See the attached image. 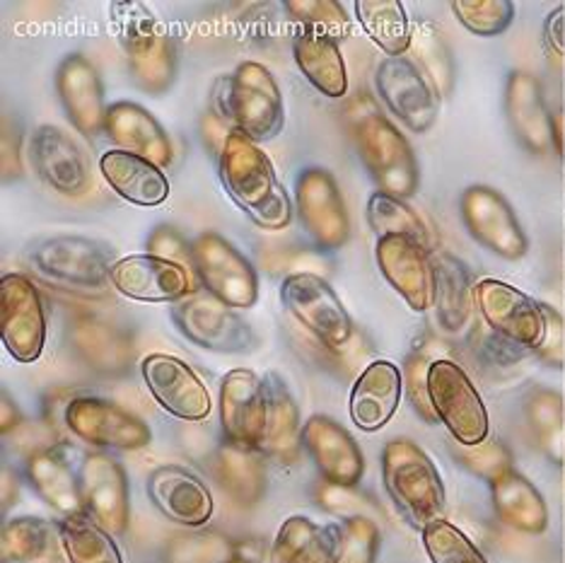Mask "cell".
<instances>
[{"label":"cell","mask_w":565,"mask_h":563,"mask_svg":"<svg viewBox=\"0 0 565 563\" xmlns=\"http://www.w3.org/2000/svg\"><path fill=\"white\" fill-rule=\"evenodd\" d=\"M274 563H337V528H319L302 516L288 518L276 537Z\"/></svg>","instance_id":"obj_36"},{"label":"cell","mask_w":565,"mask_h":563,"mask_svg":"<svg viewBox=\"0 0 565 563\" xmlns=\"http://www.w3.org/2000/svg\"><path fill=\"white\" fill-rule=\"evenodd\" d=\"M300 225L322 249H341L351 240V217L337 177L324 168H305L295 182Z\"/></svg>","instance_id":"obj_11"},{"label":"cell","mask_w":565,"mask_h":563,"mask_svg":"<svg viewBox=\"0 0 565 563\" xmlns=\"http://www.w3.org/2000/svg\"><path fill=\"white\" fill-rule=\"evenodd\" d=\"M286 10L302 30L327 34L337 42L351 30L349 12L337 0H288Z\"/></svg>","instance_id":"obj_44"},{"label":"cell","mask_w":565,"mask_h":563,"mask_svg":"<svg viewBox=\"0 0 565 563\" xmlns=\"http://www.w3.org/2000/svg\"><path fill=\"white\" fill-rule=\"evenodd\" d=\"M172 319L182 334L201 349L215 353H244L254 349V331L233 307L213 296H194L172 307Z\"/></svg>","instance_id":"obj_15"},{"label":"cell","mask_w":565,"mask_h":563,"mask_svg":"<svg viewBox=\"0 0 565 563\" xmlns=\"http://www.w3.org/2000/svg\"><path fill=\"white\" fill-rule=\"evenodd\" d=\"M81 489L85 513L109 534H124L128 528V479L117 459L93 453L81 465Z\"/></svg>","instance_id":"obj_22"},{"label":"cell","mask_w":565,"mask_h":563,"mask_svg":"<svg viewBox=\"0 0 565 563\" xmlns=\"http://www.w3.org/2000/svg\"><path fill=\"white\" fill-rule=\"evenodd\" d=\"M375 85L384 105L408 131L426 134L438 119L440 95L414 59H384L375 73Z\"/></svg>","instance_id":"obj_12"},{"label":"cell","mask_w":565,"mask_h":563,"mask_svg":"<svg viewBox=\"0 0 565 563\" xmlns=\"http://www.w3.org/2000/svg\"><path fill=\"white\" fill-rule=\"evenodd\" d=\"M213 102V114L254 144L276 138L286 124L280 87L271 71L256 61L239 63L227 78L217 81Z\"/></svg>","instance_id":"obj_2"},{"label":"cell","mask_w":565,"mask_h":563,"mask_svg":"<svg viewBox=\"0 0 565 563\" xmlns=\"http://www.w3.org/2000/svg\"><path fill=\"white\" fill-rule=\"evenodd\" d=\"M73 349L99 373H124L131 365V341L119 327L97 317H83L71 329Z\"/></svg>","instance_id":"obj_35"},{"label":"cell","mask_w":565,"mask_h":563,"mask_svg":"<svg viewBox=\"0 0 565 563\" xmlns=\"http://www.w3.org/2000/svg\"><path fill=\"white\" fill-rule=\"evenodd\" d=\"M111 286L138 302H182L194 293L189 268L152 254H128L111 266Z\"/></svg>","instance_id":"obj_21"},{"label":"cell","mask_w":565,"mask_h":563,"mask_svg":"<svg viewBox=\"0 0 565 563\" xmlns=\"http://www.w3.org/2000/svg\"><path fill=\"white\" fill-rule=\"evenodd\" d=\"M105 131L119 150L146 158L162 170L174 158L170 136H167L160 121L136 102H114V105H109Z\"/></svg>","instance_id":"obj_26"},{"label":"cell","mask_w":565,"mask_h":563,"mask_svg":"<svg viewBox=\"0 0 565 563\" xmlns=\"http://www.w3.org/2000/svg\"><path fill=\"white\" fill-rule=\"evenodd\" d=\"M428 396L435 418L443 421L452 438L473 447L488 438V408L469 375L452 361H433L428 368Z\"/></svg>","instance_id":"obj_7"},{"label":"cell","mask_w":565,"mask_h":563,"mask_svg":"<svg viewBox=\"0 0 565 563\" xmlns=\"http://www.w3.org/2000/svg\"><path fill=\"white\" fill-rule=\"evenodd\" d=\"M32 264L42 276L56 284L85 290H105L111 284V252L99 242L81 235H58L44 240L32 252Z\"/></svg>","instance_id":"obj_9"},{"label":"cell","mask_w":565,"mask_h":563,"mask_svg":"<svg viewBox=\"0 0 565 563\" xmlns=\"http://www.w3.org/2000/svg\"><path fill=\"white\" fill-rule=\"evenodd\" d=\"M411 46L416 49L418 68L428 75L435 93L440 97L447 95L452 89V56H449L452 51L445 44L438 28L420 22L414 32V40H411Z\"/></svg>","instance_id":"obj_42"},{"label":"cell","mask_w":565,"mask_h":563,"mask_svg":"<svg viewBox=\"0 0 565 563\" xmlns=\"http://www.w3.org/2000/svg\"><path fill=\"white\" fill-rule=\"evenodd\" d=\"M30 162L40 179L63 196H85L93 189V170L87 156L75 140L58 129L44 124L30 136Z\"/></svg>","instance_id":"obj_20"},{"label":"cell","mask_w":565,"mask_h":563,"mask_svg":"<svg viewBox=\"0 0 565 563\" xmlns=\"http://www.w3.org/2000/svg\"><path fill=\"white\" fill-rule=\"evenodd\" d=\"M435 305L440 310L445 329H459L469 317V276L452 259H443L435 266Z\"/></svg>","instance_id":"obj_41"},{"label":"cell","mask_w":565,"mask_h":563,"mask_svg":"<svg viewBox=\"0 0 565 563\" xmlns=\"http://www.w3.org/2000/svg\"><path fill=\"white\" fill-rule=\"evenodd\" d=\"M66 426L83 443L109 450H140L152 438L143 418L99 396H75L68 402Z\"/></svg>","instance_id":"obj_16"},{"label":"cell","mask_w":565,"mask_h":563,"mask_svg":"<svg viewBox=\"0 0 565 563\" xmlns=\"http://www.w3.org/2000/svg\"><path fill=\"white\" fill-rule=\"evenodd\" d=\"M355 18L365 34L390 59L404 56L414 40V30L399 0H358Z\"/></svg>","instance_id":"obj_37"},{"label":"cell","mask_w":565,"mask_h":563,"mask_svg":"<svg viewBox=\"0 0 565 563\" xmlns=\"http://www.w3.org/2000/svg\"><path fill=\"white\" fill-rule=\"evenodd\" d=\"M221 426L225 440L259 450L266 433V387L249 368H235L221 382Z\"/></svg>","instance_id":"obj_19"},{"label":"cell","mask_w":565,"mask_h":563,"mask_svg":"<svg viewBox=\"0 0 565 563\" xmlns=\"http://www.w3.org/2000/svg\"><path fill=\"white\" fill-rule=\"evenodd\" d=\"M146 247L152 257H160L182 266H194V249H191L189 242L179 235V230H174L172 225H158L152 230Z\"/></svg>","instance_id":"obj_47"},{"label":"cell","mask_w":565,"mask_h":563,"mask_svg":"<svg viewBox=\"0 0 565 563\" xmlns=\"http://www.w3.org/2000/svg\"><path fill=\"white\" fill-rule=\"evenodd\" d=\"M428 368H430V363L423 361V358H411L408 361V396L423 416H426L428 421H438L435 418V412L430 406V396H428Z\"/></svg>","instance_id":"obj_49"},{"label":"cell","mask_w":565,"mask_h":563,"mask_svg":"<svg viewBox=\"0 0 565 563\" xmlns=\"http://www.w3.org/2000/svg\"><path fill=\"white\" fill-rule=\"evenodd\" d=\"M473 300H477L488 327L495 329L498 334L524 349L544 347L548 334L546 310L520 288L498 278H483L473 286Z\"/></svg>","instance_id":"obj_13"},{"label":"cell","mask_w":565,"mask_h":563,"mask_svg":"<svg viewBox=\"0 0 565 563\" xmlns=\"http://www.w3.org/2000/svg\"><path fill=\"white\" fill-rule=\"evenodd\" d=\"M375 257L382 276L399 293L411 310H430L438 284H435V264L423 242L404 235L380 237Z\"/></svg>","instance_id":"obj_18"},{"label":"cell","mask_w":565,"mask_h":563,"mask_svg":"<svg viewBox=\"0 0 565 563\" xmlns=\"http://www.w3.org/2000/svg\"><path fill=\"white\" fill-rule=\"evenodd\" d=\"M382 477L394 503L416 528H428L443 520L445 513V484L433 459L414 440L396 438L384 445Z\"/></svg>","instance_id":"obj_4"},{"label":"cell","mask_w":565,"mask_h":563,"mask_svg":"<svg viewBox=\"0 0 565 563\" xmlns=\"http://www.w3.org/2000/svg\"><path fill=\"white\" fill-rule=\"evenodd\" d=\"M213 477L221 489L242 508H252L262 501L266 491V469L259 450H247L225 443L213 459Z\"/></svg>","instance_id":"obj_34"},{"label":"cell","mask_w":565,"mask_h":563,"mask_svg":"<svg viewBox=\"0 0 565 563\" xmlns=\"http://www.w3.org/2000/svg\"><path fill=\"white\" fill-rule=\"evenodd\" d=\"M117 36L134 83L148 95H162L177 78V49L158 18L134 0L111 6Z\"/></svg>","instance_id":"obj_3"},{"label":"cell","mask_w":565,"mask_h":563,"mask_svg":"<svg viewBox=\"0 0 565 563\" xmlns=\"http://www.w3.org/2000/svg\"><path fill=\"white\" fill-rule=\"evenodd\" d=\"M54 546V524L42 518H12L0 534V556L6 563H40Z\"/></svg>","instance_id":"obj_39"},{"label":"cell","mask_w":565,"mask_h":563,"mask_svg":"<svg viewBox=\"0 0 565 563\" xmlns=\"http://www.w3.org/2000/svg\"><path fill=\"white\" fill-rule=\"evenodd\" d=\"M353 140L382 194L411 199L418 189V162L406 136L375 107L353 124Z\"/></svg>","instance_id":"obj_5"},{"label":"cell","mask_w":565,"mask_h":563,"mask_svg":"<svg viewBox=\"0 0 565 563\" xmlns=\"http://www.w3.org/2000/svg\"><path fill=\"white\" fill-rule=\"evenodd\" d=\"M28 477L44 501L63 518L85 513L81 471L75 475L68 457L58 447L40 450L28 459Z\"/></svg>","instance_id":"obj_31"},{"label":"cell","mask_w":565,"mask_h":563,"mask_svg":"<svg viewBox=\"0 0 565 563\" xmlns=\"http://www.w3.org/2000/svg\"><path fill=\"white\" fill-rule=\"evenodd\" d=\"M56 89L75 129L83 136H97L105 131L109 107L105 105V85H102L93 61L83 54L63 59L56 71Z\"/></svg>","instance_id":"obj_24"},{"label":"cell","mask_w":565,"mask_h":563,"mask_svg":"<svg viewBox=\"0 0 565 563\" xmlns=\"http://www.w3.org/2000/svg\"><path fill=\"white\" fill-rule=\"evenodd\" d=\"M146 387L167 414L182 421L209 418L213 400L205 382L194 373V368L182 358L167 353H150L140 363Z\"/></svg>","instance_id":"obj_17"},{"label":"cell","mask_w":565,"mask_h":563,"mask_svg":"<svg viewBox=\"0 0 565 563\" xmlns=\"http://www.w3.org/2000/svg\"><path fill=\"white\" fill-rule=\"evenodd\" d=\"M452 10L461 28L477 36L503 34L515 18V6L508 0H455Z\"/></svg>","instance_id":"obj_45"},{"label":"cell","mask_w":565,"mask_h":563,"mask_svg":"<svg viewBox=\"0 0 565 563\" xmlns=\"http://www.w3.org/2000/svg\"><path fill=\"white\" fill-rule=\"evenodd\" d=\"M280 300L324 349L341 353L351 347L353 319L322 276L290 274L280 286Z\"/></svg>","instance_id":"obj_6"},{"label":"cell","mask_w":565,"mask_h":563,"mask_svg":"<svg viewBox=\"0 0 565 563\" xmlns=\"http://www.w3.org/2000/svg\"><path fill=\"white\" fill-rule=\"evenodd\" d=\"M223 187L249 221L262 230H282L292 221V203L274 162L252 138L233 129L217 156Z\"/></svg>","instance_id":"obj_1"},{"label":"cell","mask_w":565,"mask_h":563,"mask_svg":"<svg viewBox=\"0 0 565 563\" xmlns=\"http://www.w3.org/2000/svg\"><path fill=\"white\" fill-rule=\"evenodd\" d=\"M505 109L512 131L526 150L544 156L554 148V126H551L542 83L530 71H515L508 78Z\"/></svg>","instance_id":"obj_28"},{"label":"cell","mask_w":565,"mask_h":563,"mask_svg":"<svg viewBox=\"0 0 565 563\" xmlns=\"http://www.w3.org/2000/svg\"><path fill=\"white\" fill-rule=\"evenodd\" d=\"M58 537L71 563H124L114 534L87 513L63 518Z\"/></svg>","instance_id":"obj_38"},{"label":"cell","mask_w":565,"mask_h":563,"mask_svg":"<svg viewBox=\"0 0 565 563\" xmlns=\"http://www.w3.org/2000/svg\"><path fill=\"white\" fill-rule=\"evenodd\" d=\"M459 209L473 240L498 257L515 262L530 252V240H526L515 211L493 187H469L461 194Z\"/></svg>","instance_id":"obj_14"},{"label":"cell","mask_w":565,"mask_h":563,"mask_svg":"<svg viewBox=\"0 0 565 563\" xmlns=\"http://www.w3.org/2000/svg\"><path fill=\"white\" fill-rule=\"evenodd\" d=\"M420 532L433 563H488L469 537L445 518L430 522Z\"/></svg>","instance_id":"obj_43"},{"label":"cell","mask_w":565,"mask_h":563,"mask_svg":"<svg viewBox=\"0 0 565 563\" xmlns=\"http://www.w3.org/2000/svg\"><path fill=\"white\" fill-rule=\"evenodd\" d=\"M302 445L331 486L353 489L361 481L365 459L353 435L329 416H312L302 426Z\"/></svg>","instance_id":"obj_23"},{"label":"cell","mask_w":565,"mask_h":563,"mask_svg":"<svg viewBox=\"0 0 565 563\" xmlns=\"http://www.w3.org/2000/svg\"><path fill=\"white\" fill-rule=\"evenodd\" d=\"M380 530L370 518L353 516L337 528V563H375Z\"/></svg>","instance_id":"obj_46"},{"label":"cell","mask_w":565,"mask_h":563,"mask_svg":"<svg viewBox=\"0 0 565 563\" xmlns=\"http://www.w3.org/2000/svg\"><path fill=\"white\" fill-rule=\"evenodd\" d=\"M493 506L508 528L524 534H542L548 524V508L536 486L518 471H503L491 481Z\"/></svg>","instance_id":"obj_32"},{"label":"cell","mask_w":565,"mask_h":563,"mask_svg":"<svg viewBox=\"0 0 565 563\" xmlns=\"http://www.w3.org/2000/svg\"><path fill=\"white\" fill-rule=\"evenodd\" d=\"M266 387V433L262 443V453L274 455L282 463H292L300 453L302 428H300V408L295 396L276 373L264 380Z\"/></svg>","instance_id":"obj_33"},{"label":"cell","mask_w":565,"mask_h":563,"mask_svg":"<svg viewBox=\"0 0 565 563\" xmlns=\"http://www.w3.org/2000/svg\"><path fill=\"white\" fill-rule=\"evenodd\" d=\"M367 221L372 233L380 237H390V235H404V237H414L423 245H430V235L426 230V223L420 221L416 211H411L402 199H394L390 194H382V191H375L370 196L367 203Z\"/></svg>","instance_id":"obj_40"},{"label":"cell","mask_w":565,"mask_h":563,"mask_svg":"<svg viewBox=\"0 0 565 563\" xmlns=\"http://www.w3.org/2000/svg\"><path fill=\"white\" fill-rule=\"evenodd\" d=\"M15 424H18L15 406H12V402L3 394V433L12 431V426H15Z\"/></svg>","instance_id":"obj_50"},{"label":"cell","mask_w":565,"mask_h":563,"mask_svg":"<svg viewBox=\"0 0 565 563\" xmlns=\"http://www.w3.org/2000/svg\"><path fill=\"white\" fill-rule=\"evenodd\" d=\"M402 370L390 361L370 363L351 390L349 412L361 431H380L392 421L402 402Z\"/></svg>","instance_id":"obj_27"},{"label":"cell","mask_w":565,"mask_h":563,"mask_svg":"<svg viewBox=\"0 0 565 563\" xmlns=\"http://www.w3.org/2000/svg\"><path fill=\"white\" fill-rule=\"evenodd\" d=\"M148 496L162 516L184 528H201L213 516V493L196 475L177 465L158 467L148 477Z\"/></svg>","instance_id":"obj_25"},{"label":"cell","mask_w":565,"mask_h":563,"mask_svg":"<svg viewBox=\"0 0 565 563\" xmlns=\"http://www.w3.org/2000/svg\"><path fill=\"white\" fill-rule=\"evenodd\" d=\"M292 56L307 83L324 97L341 99L349 93V73L337 40L300 28L292 40Z\"/></svg>","instance_id":"obj_30"},{"label":"cell","mask_w":565,"mask_h":563,"mask_svg":"<svg viewBox=\"0 0 565 563\" xmlns=\"http://www.w3.org/2000/svg\"><path fill=\"white\" fill-rule=\"evenodd\" d=\"M461 459H465V465L477 471L479 477L493 481L495 477L503 475V471L512 469L510 467V455L503 445L498 443H481V445H473V447H467V453L461 455Z\"/></svg>","instance_id":"obj_48"},{"label":"cell","mask_w":565,"mask_h":563,"mask_svg":"<svg viewBox=\"0 0 565 563\" xmlns=\"http://www.w3.org/2000/svg\"><path fill=\"white\" fill-rule=\"evenodd\" d=\"M99 172L105 182L124 201L140 209H156L170 196V182L162 168L126 150H107L99 158Z\"/></svg>","instance_id":"obj_29"},{"label":"cell","mask_w":565,"mask_h":563,"mask_svg":"<svg viewBox=\"0 0 565 563\" xmlns=\"http://www.w3.org/2000/svg\"><path fill=\"white\" fill-rule=\"evenodd\" d=\"M225 563H252V561H247V559H242V556H230Z\"/></svg>","instance_id":"obj_51"},{"label":"cell","mask_w":565,"mask_h":563,"mask_svg":"<svg viewBox=\"0 0 565 563\" xmlns=\"http://www.w3.org/2000/svg\"><path fill=\"white\" fill-rule=\"evenodd\" d=\"M0 339L18 363H34L46 347V312L28 276L0 278Z\"/></svg>","instance_id":"obj_10"},{"label":"cell","mask_w":565,"mask_h":563,"mask_svg":"<svg viewBox=\"0 0 565 563\" xmlns=\"http://www.w3.org/2000/svg\"><path fill=\"white\" fill-rule=\"evenodd\" d=\"M194 268L209 296L233 310H247L259 300V276L249 259L223 235L201 233L194 242Z\"/></svg>","instance_id":"obj_8"}]
</instances>
